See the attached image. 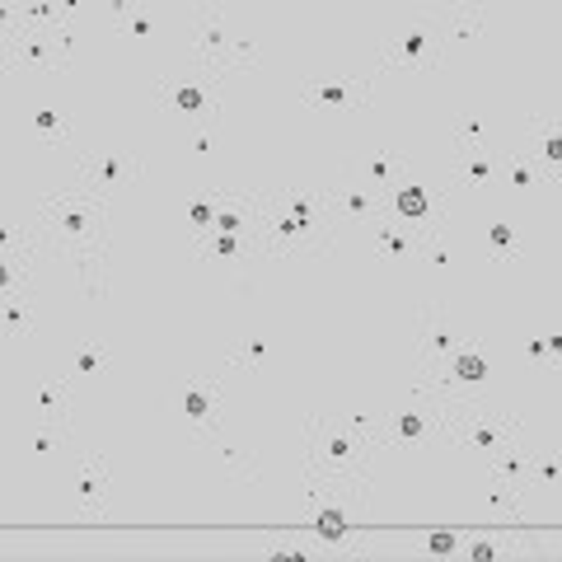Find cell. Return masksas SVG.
Returning a JSON list of instances; mask_svg holds the SVG:
<instances>
[{"mask_svg": "<svg viewBox=\"0 0 562 562\" xmlns=\"http://www.w3.org/2000/svg\"><path fill=\"white\" fill-rule=\"evenodd\" d=\"M403 211H408V216H417V211H422V192H403Z\"/></svg>", "mask_w": 562, "mask_h": 562, "instance_id": "cell-1", "label": "cell"}, {"mask_svg": "<svg viewBox=\"0 0 562 562\" xmlns=\"http://www.w3.org/2000/svg\"><path fill=\"white\" fill-rule=\"evenodd\" d=\"M0 281H5V267H0Z\"/></svg>", "mask_w": 562, "mask_h": 562, "instance_id": "cell-2", "label": "cell"}]
</instances>
